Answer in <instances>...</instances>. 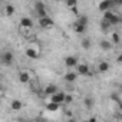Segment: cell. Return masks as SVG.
I'll return each mask as SVG.
<instances>
[{
	"label": "cell",
	"mask_w": 122,
	"mask_h": 122,
	"mask_svg": "<svg viewBox=\"0 0 122 122\" xmlns=\"http://www.w3.org/2000/svg\"><path fill=\"white\" fill-rule=\"evenodd\" d=\"M13 60H15V57H13V55L10 52H5L2 55V62H3L5 66H10L13 63Z\"/></svg>",
	"instance_id": "obj_1"
},
{
	"label": "cell",
	"mask_w": 122,
	"mask_h": 122,
	"mask_svg": "<svg viewBox=\"0 0 122 122\" xmlns=\"http://www.w3.org/2000/svg\"><path fill=\"white\" fill-rule=\"evenodd\" d=\"M39 25H40V27H43V29H49V27L53 26V20H52L49 16H45V17L39 19Z\"/></svg>",
	"instance_id": "obj_2"
},
{
	"label": "cell",
	"mask_w": 122,
	"mask_h": 122,
	"mask_svg": "<svg viewBox=\"0 0 122 122\" xmlns=\"http://www.w3.org/2000/svg\"><path fill=\"white\" fill-rule=\"evenodd\" d=\"M65 98H66V95H65L63 92H56V93H53V95H52L50 101L57 102V103H63V102H65Z\"/></svg>",
	"instance_id": "obj_3"
},
{
	"label": "cell",
	"mask_w": 122,
	"mask_h": 122,
	"mask_svg": "<svg viewBox=\"0 0 122 122\" xmlns=\"http://www.w3.org/2000/svg\"><path fill=\"white\" fill-rule=\"evenodd\" d=\"M65 65H66L68 68L78 66V57H76V56H68L66 60H65Z\"/></svg>",
	"instance_id": "obj_4"
},
{
	"label": "cell",
	"mask_w": 122,
	"mask_h": 122,
	"mask_svg": "<svg viewBox=\"0 0 122 122\" xmlns=\"http://www.w3.org/2000/svg\"><path fill=\"white\" fill-rule=\"evenodd\" d=\"M78 73L82 75V76L88 75V73H89V66H88L86 63H81V65H78Z\"/></svg>",
	"instance_id": "obj_5"
},
{
	"label": "cell",
	"mask_w": 122,
	"mask_h": 122,
	"mask_svg": "<svg viewBox=\"0 0 122 122\" xmlns=\"http://www.w3.org/2000/svg\"><path fill=\"white\" fill-rule=\"evenodd\" d=\"M26 56H27V57H30V59H37V57H39V53H37V50H36V49L29 47V49L26 50Z\"/></svg>",
	"instance_id": "obj_6"
},
{
	"label": "cell",
	"mask_w": 122,
	"mask_h": 122,
	"mask_svg": "<svg viewBox=\"0 0 122 122\" xmlns=\"http://www.w3.org/2000/svg\"><path fill=\"white\" fill-rule=\"evenodd\" d=\"M10 106H12V111H20V109L23 108V103H22L19 99H13Z\"/></svg>",
	"instance_id": "obj_7"
},
{
	"label": "cell",
	"mask_w": 122,
	"mask_h": 122,
	"mask_svg": "<svg viewBox=\"0 0 122 122\" xmlns=\"http://www.w3.org/2000/svg\"><path fill=\"white\" fill-rule=\"evenodd\" d=\"M112 25H111V22L109 20H106V19H102V22H101V29H102V32L103 33H106L108 30H109V27H111Z\"/></svg>",
	"instance_id": "obj_8"
},
{
	"label": "cell",
	"mask_w": 122,
	"mask_h": 122,
	"mask_svg": "<svg viewBox=\"0 0 122 122\" xmlns=\"http://www.w3.org/2000/svg\"><path fill=\"white\" fill-rule=\"evenodd\" d=\"M19 81H20L22 83H27V82L30 81V75H29V72H20V75H19Z\"/></svg>",
	"instance_id": "obj_9"
},
{
	"label": "cell",
	"mask_w": 122,
	"mask_h": 122,
	"mask_svg": "<svg viewBox=\"0 0 122 122\" xmlns=\"http://www.w3.org/2000/svg\"><path fill=\"white\" fill-rule=\"evenodd\" d=\"M20 26H22V27H32V26H33V22H32V19H29V17H23V19L20 20Z\"/></svg>",
	"instance_id": "obj_10"
},
{
	"label": "cell",
	"mask_w": 122,
	"mask_h": 122,
	"mask_svg": "<svg viewBox=\"0 0 122 122\" xmlns=\"http://www.w3.org/2000/svg\"><path fill=\"white\" fill-rule=\"evenodd\" d=\"M99 46H101V49H103V50H111V49H112V42H109V40H102V42L99 43Z\"/></svg>",
	"instance_id": "obj_11"
},
{
	"label": "cell",
	"mask_w": 122,
	"mask_h": 122,
	"mask_svg": "<svg viewBox=\"0 0 122 122\" xmlns=\"http://www.w3.org/2000/svg\"><path fill=\"white\" fill-rule=\"evenodd\" d=\"M73 29H75V32H76V33H83V32H85V29H86V26H85V25H82V23H79V22H76V23H75V26H73Z\"/></svg>",
	"instance_id": "obj_12"
},
{
	"label": "cell",
	"mask_w": 122,
	"mask_h": 122,
	"mask_svg": "<svg viewBox=\"0 0 122 122\" xmlns=\"http://www.w3.org/2000/svg\"><path fill=\"white\" fill-rule=\"evenodd\" d=\"M59 108H60V103L53 102V101H50V103H47V106H46V109H47V111H57Z\"/></svg>",
	"instance_id": "obj_13"
},
{
	"label": "cell",
	"mask_w": 122,
	"mask_h": 122,
	"mask_svg": "<svg viewBox=\"0 0 122 122\" xmlns=\"http://www.w3.org/2000/svg\"><path fill=\"white\" fill-rule=\"evenodd\" d=\"M76 73L75 72H68L66 75H65V81L66 82H73V81H76Z\"/></svg>",
	"instance_id": "obj_14"
},
{
	"label": "cell",
	"mask_w": 122,
	"mask_h": 122,
	"mask_svg": "<svg viewBox=\"0 0 122 122\" xmlns=\"http://www.w3.org/2000/svg\"><path fill=\"white\" fill-rule=\"evenodd\" d=\"M56 92H57V88H56L55 85H49V86L45 89V93H46V95H50V96H52L53 93H56Z\"/></svg>",
	"instance_id": "obj_15"
},
{
	"label": "cell",
	"mask_w": 122,
	"mask_h": 122,
	"mask_svg": "<svg viewBox=\"0 0 122 122\" xmlns=\"http://www.w3.org/2000/svg\"><path fill=\"white\" fill-rule=\"evenodd\" d=\"M109 71V63L108 62H105V60H103V62H101L99 63V72H108Z\"/></svg>",
	"instance_id": "obj_16"
},
{
	"label": "cell",
	"mask_w": 122,
	"mask_h": 122,
	"mask_svg": "<svg viewBox=\"0 0 122 122\" xmlns=\"http://www.w3.org/2000/svg\"><path fill=\"white\" fill-rule=\"evenodd\" d=\"M39 10H46V5L43 2H35V12Z\"/></svg>",
	"instance_id": "obj_17"
},
{
	"label": "cell",
	"mask_w": 122,
	"mask_h": 122,
	"mask_svg": "<svg viewBox=\"0 0 122 122\" xmlns=\"http://www.w3.org/2000/svg\"><path fill=\"white\" fill-rule=\"evenodd\" d=\"M83 103H85V106H86L88 109H92V108H93V99L89 98V96L83 99Z\"/></svg>",
	"instance_id": "obj_18"
},
{
	"label": "cell",
	"mask_w": 122,
	"mask_h": 122,
	"mask_svg": "<svg viewBox=\"0 0 122 122\" xmlns=\"http://www.w3.org/2000/svg\"><path fill=\"white\" fill-rule=\"evenodd\" d=\"M109 22H111V25H118V23H121V17L116 16V15H113V16L109 19Z\"/></svg>",
	"instance_id": "obj_19"
},
{
	"label": "cell",
	"mask_w": 122,
	"mask_h": 122,
	"mask_svg": "<svg viewBox=\"0 0 122 122\" xmlns=\"http://www.w3.org/2000/svg\"><path fill=\"white\" fill-rule=\"evenodd\" d=\"M13 13H15V7H13L12 5H7V6H6V15H7V16H12Z\"/></svg>",
	"instance_id": "obj_20"
},
{
	"label": "cell",
	"mask_w": 122,
	"mask_h": 122,
	"mask_svg": "<svg viewBox=\"0 0 122 122\" xmlns=\"http://www.w3.org/2000/svg\"><path fill=\"white\" fill-rule=\"evenodd\" d=\"M119 42H121L119 35H118L116 32H115V33H112V43H115V45H116V43H119Z\"/></svg>",
	"instance_id": "obj_21"
},
{
	"label": "cell",
	"mask_w": 122,
	"mask_h": 122,
	"mask_svg": "<svg viewBox=\"0 0 122 122\" xmlns=\"http://www.w3.org/2000/svg\"><path fill=\"white\" fill-rule=\"evenodd\" d=\"M76 3H78V0H66V5H68V7H69V9L76 7Z\"/></svg>",
	"instance_id": "obj_22"
},
{
	"label": "cell",
	"mask_w": 122,
	"mask_h": 122,
	"mask_svg": "<svg viewBox=\"0 0 122 122\" xmlns=\"http://www.w3.org/2000/svg\"><path fill=\"white\" fill-rule=\"evenodd\" d=\"M82 47H83V49H89V47H91L89 39H83V40H82Z\"/></svg>",
	"instance_id": "obj_23"
},
{
	"label": "cell",
	"mask_w": 122,
	"mask_h": 122,
	"mask_svg": "<svg viewBox=\"0 0 122 122\" xmlns=\"http://www.w3.org/2000/svg\"><path fill=\"white\" fill-rule=\"evenodd\" d=\"M78 22L86 26V25H88V17H86V16H79V20H78Z\"/></svg>",
	"instance_id": "obj_24"
},
{
	"label": "cell",
	"mask_w": 122,
	"mask_h": 122,
	"mask_svg": "<svg viewBox=\"0 0 122 122\" xmlns=\"http://www.w3.org/2000/svg\"><path fill=\"white\" fill-rule=\"evenodd\" d=\"M36 15H37V17H39V19H42V17H45V16H47V13H46V10H39V12H36Z\"/></svg>",
	"instance_id": "obj_25"
},
{
	"label": "cell",
	"mask_w": 122,
	"mask_h": 122,
	"mask_svg": "<svg viewBox=\"0 0 122 122\" xmlns=\"http://www.w3.org/2000/svg\"><path fill=\"white\" fill-rule=\"evenodd\" d=\"M112 16H113V13H112V12H109V10H106V12L103 13V19H106V20H109Z\"/></svg>",
	"instance_id": "obj_26"
},
{
	"label": "cell",
	"mask_w": 122,
	"mask_h": 122,
	"mask_svg": "<svg viewBox=\"0 0 122 122\" xmlns=\"http://www.w3.org/2000/svg\"><path fill=\"white\" fill-rule=\"evenodd\" d=\"M72 101H73V96H72V95H66V98H65V102H66V103H71Z\"/></svg>",
	"instance_id": "obj_27"
},
{
	"label": "cell",
	"mask_w": 122,
	"mask_h": 122,
	"mask_svg": "<svg viewBox=\"0 0 122 122\" xmlns=\"http://www.w3.org/2000/svg\"><path fill=\"white\" fill-rule=\"evenodd\" d=\"M116 62L122 65V53H119V55H118V57H116Z\"/></svg>",
	"instance_id": "obj_28"
},
{
	"label": "cell",
	"mask_w": 122,
	"mask_h": 122,
	"mask_svg": "<svg viewBox=\"0 0 122 122\" xmlns=\"http://www.w3.org/2000/svg\"><path fill=\"white\" fill-rule=\"evenodd\" d=\"M115 5H118V6H122V0H115Z\"/></svg>",
	"instance_id": "obj_29"
},
{
	"label": "cell",
	"mask_w": 122,
	"mask_h": 122,
	"mask_svg": "<svg viewBox=\"0 0 122 122\" xmlns=\"http://www.w3.org/2000/svg\"><path fill=\"white\" fill-rule=\"evenodd\" d=\"M112 98H113V101H116V102H119V98H118V95H112Z\"/></svg>",
	"instance_id": "obj_30"
},
{
	"label": "cell",
	"mask_w": 122,
	"mask_h": 122,
	"mask_svg": "<svg viewBox=\"0 0 122 122\" xmlns=\"http://www.w3.org/2000/svg\"><path fill=\"white\" fill-rule=\"evenodd\" d=\"M89 121H91V122H95V121H96V118H95V116H92V118H89Z\"/></svg>",
	"instance_id": "obj_31"
},
{
	"label": "cell",
	"mask_w": 122,
	"mask_h": 122,
	"mask_svg": "<svg viewBox=\"0 0 122 122\" xmlns=\"http://www.w3.org/2000/svg\"><path fill=\"white\" fill-rule=\"evenodd\" d=\"M119 108H121V111H122V102H121V103H119Z\"/></svg>",
	"instance_id": "obj_32"
},
{
	"label": "cell",
	"mask_w": 122,
	"mask_h": 122,
	"mask_svg": "<svg viewBox=\"0 0 122 122\" xmlns=\"http://www.w3.org/2000/svg\"><path fill=\"white\" fill-rule=\"evenodd\" d=\"M121 23H122V17H121Z\"/></svg>",
	"instance_id": "obj_33"
}]
</instances>
